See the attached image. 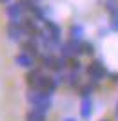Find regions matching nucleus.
I'll return each instance as SVG.
<instances>
[{
  "instance_id": "f257e3e1",
  "label": "nucleus",
  "mask_w": 118,
  "mask_h": 121,
  "mask_svg": "<svg viewBox=\"0 0 118 121\" xmlns=\"http://www.w3.org/2000/svg\"><path fill=\"white\" fill-rule=\"evenodd\" d=\"M26 99L33 108H36V110H40V112H46V114L51 110V107H53L51 96L46 94V92H42V91H38V89H31L26 94Z\"/></svg>"
},
{
  "instance_id": "f03ea898",
  "label": "nucleus",
  "mask_w": 118,
  "mask_h": 121,
  "mask_svg": "<svg viewBox=\"0 0 118 121\" xmlns=\"http://www.w3.org/2000/svg\"><path fill=\"white\" fill-rule=\"evenodd\" d=\"M5 33H7V38H9L11 42H16V43H20V42L26 40V29H24V25H22V22H9L7 24V27H5Z\"/></svg>"
},
{
  "instance_id": "7ed1b4c3",
  "label": "nucleus",
  "mask_w": 118,
  "mask_h": 121,
  "mask_svg": "<svg viewBox=\"0 0 118 121\" xmlns=\"http://www.w3.org/2000/svg\"><path fill=\"white\" fill-rule=\"evenodd\" d=\"M85 72H87V76L91 78V81H96V83L107 76V69H105V65H104L100 60L91 61L87 65V69H85Z\"/></svg>"
},
{
  "instance_id": "20e7f679",
  "label": "nucleus",
  "mask_w": 118,
  "mask_h": 121,
  "mask_svg": "<svg viewBox=\"0 0 118 121\" xmlns=\"http://www.w3.org/2000/svg\"><path fill=\"white\" fill-rule=\"evenodd\" d=\"M36 89L42 92H46V94H49V96H53L55 92H57L58 89V81L55 76H46V74H42L40 81H38V85H36Z\"/></svg>"
},
{
  "instance_id": "39448f33",
  "label": "nucleus",
  "mask_w": 118,
  "mask_h": 121,
  "mask_svg": "<svg viewBox=\"0 0 118 121\" xmlns=\"http://www.w3.org/2000/svg\"><path fill=\"white\" fill-rule=\"evenodd\" d=\"M60 52H62V56H66V58L78 56V54H80V42L69 38V42H66V43H62V45H60Z\"/></svg>"
},
{
  "instance_id": "423d86ee",
  "label": "nucleus",
  "mask_w": 118,
  "mask_h": 121,
  "mask_svg": "<svg viewBox=\"0 0 118 121\" xmlns=\"http://www.w3.org/2000/svg\"><path fill=\"white\" fill-rule=\"evenodd\" d=\"M15 63L18 67H22V69H31V67L35 65V56L26 52V51H22V52H18L15 56Z\"/></svg>"
},
{
  "instance_id": "0eeeda50",
  "label": "nucleus",
  "mask_w": 118,
  "mask_h": 121,
  "mask_svg": "<svg viewBox=\"0 0 118 121\" xmlns=\"http://www.w3.org/2000/svg\"><path fill=\"white\" fill-rule=\"evenodd\" d=\"M24 11L20 9V5L18 4H7L5 5V16L9 18V22H22V18H24Z\"/></svg>"
},
{
  "instance_id": "6e6552de",
  "label": "nucleus",
  "mask_w": 118,
  "mask_h": 121,
  "mask_svg": "<svg viewBox=\"0 0 118 121\" xmlns=\"http://www.w3.org/2000/svg\"><path fill=\"white\" fill-rule=\"evenodd\" d=\"M22 47H24V51H26V52L33 54L35 58L40 54V43H38V40H36V38H33V36H29L27 40L22 42Z\"/></svg>"
},
{
  "instance_id": "1a4fd4ad",
  "label": "nucleus",
  "mask_w": 118,
  "mask_h": 121,
  "mask_svg": "<svg viewBox=\"0 0 118 121\" xmlns=\"http://www.w3.org/2000/svg\"><path fill=\"white\" fill-rule=\"evenodd\" d=\"M44 24H46V33L49 36H51L53 40H57V42H60V36H62V29H60V25L58 24H55L53 20H44Z\"/></svg>"
},
{
  "instance_id": "9d476101",
  "label": "nucleus",
  "mask_w": 118,
  "mask_h": 121,
  "mask_svg": "<svg viewBox=\"0 0 118 121\" xmlns=\"http://www.w3.org/2000/svg\"><path fill=\"white\" fill-rule=\"evenodd\" d=\"M40 78H42V71H40V69H33V67H31L29 72L26 74V83H27V87H29V89H36V85H38Z\"/></svg>"
},
{
  "instance_id": "9b49d317",
  "label": "nucleus",
  "mask_w": 118,
  "mask_h": 121,
  "mask_svg": "<svg viewBox=\"0 0 118 121\" xmlns=\"http://www.w3.org/2000/svg\"><path fill=\"white\" fill-rule=\"evenodd\" d=\"M91 114H93V99H91V96H84L82 103H80V116L84 119H89Z\"/></svg>"
},
{
  "instance_id": "f8f14e48",
  "label": "nucleus",
  "mask_w": 118,
  "mask_h": 121,
  "mask_svg": "<svg viewBox=\"0 0 118 121\" xmlns=\"http://www.w3.org/2000/svg\"><path fill=\"white\" fill-rule=\"evenodd\" d=\"M69 35H71V40H76V42H82L84 40V27L78 24H73L71 29H69Z\"/></svg>"
},
{
  "instance_id": "ddd939ff",
  "label": "nucleus",
  "mask_w": 118,
  "mask_h": 121,
  "mask_svg": "<svg viewBox=\"0 0 118 121\" xmlns=\"http://www.w3.org/2000/svg\"><path fill=\"white\" fill-rule=\"evenodd\" d=\"M26 121H46V112H40L36 108H31L26 114Z\"/></svg>"
},
{
  "instance_id": "4468645a",
  "label": "nucleus",
  "mask_w": 118,
  "mask_h": 121,
  "mask_svg": "<svg viewBox=\"0 0 118 121\" xmlns=\"http://www.w3.org/2000/svg\"><path fill=\"white\" fill-rule=\"evenodd\" d=\"M55 60H57V56H53L51 52L49 54H42L40 56V61H42V67H46V69H51L55 67Z\"/></svg>"
},
{
  "instance_id": "2eb2a0df",
  "label": "nucleus",
  "mask_w": 118,
  "mask_h": 121,
  "mask_svg": "<svg viewBox=\"0 0 118 121\" xmlns=\"http://www.w3.org/2000/svg\"><path fill=\"white\" fill-rule=\"evenodd\" d=\"M66 83L69 87H76L80 83V71H71L69 76H66Z\"/></svg>"
},
{
  "instance_id": "dca6fc26",
  "label": "nucleus",
  "mask_w": 118,
  "mask_h": 121,
  "mask_svg": "<svg viewBox=\"0 0 118 121\" xmlns=\"http://www.w3.org/2000/svg\"><path fill=\"white\" fill-rule=\"evenodd\" d=\"M93 52H94V45L93 43H89V42H80V54H89L91 56Z\"/></svg>"
},
{
  "instance_id": "f3484780",
  "label": "nucleus",
  "mask_w": 118,
  "mask_h": 121,
  "mask_svg": "<svg viewBox=\"0 0 118 121\" xmlns=\"http://www.w3.org/2000/svg\"><path fill=\"white\" fill-rule=\"evenodd\" d=\"M16 4L20 5V9L24 11V13H26V11H29V13H31V9H33V5H35L36 2H35V0H18Z\"/></svg>"
},
{
  "instance_id": "a211bd4d",
  "label": "nucleus",
  "mask_w": 118,
  "mask_h": 121,
  "mask_svg": "<svg viewBox=\"0 0 118 121\" xmlns=\"http://www.w3.org/2000/svg\"><path fill=\"white\" fill-rule=\"evenodd\" d=\"M94 87H96V81H91L89 85H84L82 89H80V96H91L93 94V91H94Z\"/></svg>"
},
{
  "instance_id": "6ab92c4d",
  "label": "nucleus",
  "mask_w": 118,
  "mask_h": 121,
  "mask_svg": "<svg viewBox=\"0 0 118 121\" xmlns=\"http://www.w3.org/2000/svg\"><path fill=\"white\" fill-rule=\"evenodd\" d=\"M105 9L111 13V16H118V4L114 0H109L107 4H105Z\"/></svg>"
},
{
  "instance_id": "aec40b11",
  "label": "nucleus",
  "mask_w": 118,
  "mask_h": 121,
  "mask_svg": "<svg viewBox=\"0 0 118 121\" xmlns=\"http://www.w3.org/2000/svg\"><path fill=\"white\" fill-rule=\"evenodd\" d=\"M69 65H71L73 71H80V69H82V65H80V60H76L75 56H73V58H69Z\"/></svg>"
},
{
  "instance_id": "412c9836",
  "label": "nucleus",
  "mask_w": 118,
  "mask_h": 121,
  "mask_svg": "<svg viewBox=\"0 0 118 121\" xmlns=\"http://www.w3.org/2000/svg\"><path fill=\"white\" fill-rule=\"evenodd\" d=\"M111 27L118 31V16H111Z\"/></svg>"
},
{
  "instance_id": "4be33fe9",
  "label": "nucleus",
  "mask_w": 118,
  "mask_h": 121,
  "mask_svg": "<svg viewBox=\"0 0 118 121\" xmlns=\"http://www.w3.org/2000/svg\"><path fill=\"white\" fill-rule=\"evenodd\" d=\"M9 2H11V0H0V4H2V5H7Z\"/></svg>"
},
{
  "instance_id": "5701e85b",
  "label": "nucleus",
  "mask_w": 118,
  "mask_h": 121,
  "mask_svg": "<svg viewBox=\"0 0 118 121\" xmlns=\"http://www.w3.org/2000/svg\"><path fill=\"white\" fill-rule=\"evenodd\" d=\"M64 121H76V119H73V117H66Z\"/></svg>"
},
{
  "instance_id": "b1692460",
  "label": "nucleus",
  "mask_w": 118,
  "mask_h": 121,
  "mask_svg": "<svg viewBox=\"0 0 118 121\" xmlns=\"http://www.w3.org/2000/svg\"><path fill=\"white\" fill-rule=\"evenodd\" d=\"M116 119H118V103H116Z\"/></svg>"
},
{
  "instance_id": "393cba45",
  "label": "nucleus",
  "mask_w": 118,
  "mask_h": 121,
  "mask_svg": "<svg viewBox=\"0 0 118 121\" xmlns=\"http://www.w3.org/2000/svg\"><path fill=\"white\" fill-rule=\"evenodd\" d=\"M102 121H109V119H102Z\"/></svg>"
}]
</instances>
